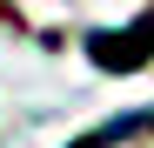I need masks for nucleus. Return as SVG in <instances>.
Wrapping results in <instances>:
<instances>
[{
	"label": "nucleus",
	"instance_id": "obj_1",
	"mask_svg": "<svg viewBox=\"0 0 154 148\" xmlns=\"http://www.w3.org/2000/svg\"><path fill=\"white\" fill-rule=\"evenodd\" d=\"M147 54H154V14H147V20H134L127 34H94V40H87V61H94V67H107V74L141 67Z\"/></svg>",
	"mask_w": 154,
	"mask_h": 148
},
{
	"label": "nucleus",
	"instance_id": "obj_2",
	"mask_svg": "<svg viewBox=\"0 0 154 148\" xmlns=\"http://www.w3.org/2000/svg\"><path fill=\"white\" fill-rule=\"evenodd\" d=\"M141 128H154V108H127L114 121H100V128H87L81 141H67V148H121V141H134Z\"/></svg>",
	"mask_w": 154,
	"mask_h": 148
}]
</instances>
